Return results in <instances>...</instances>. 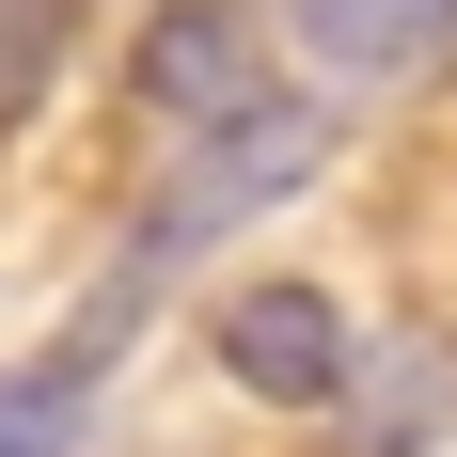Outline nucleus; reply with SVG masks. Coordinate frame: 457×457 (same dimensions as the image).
Returning <instances> with one entry per match:
<instances>
[{"label":"nucleus","instance_id":"1","mask_svg":"<svg viewBox=\"0 0 457 457\" xmlns=\"http://www.w3.org/2000/svg\"><path fill=\"white\" fill-rule=\"evenodd\" d=\"M316 158H331V111H300V95H284V111H253V127H221L174 189H158V205H142V253H127V269L205 253V237H237V221H269L284 189H316Z\"/></svg>","mask_w":457,"mask_h":457},{"label":"nucleus","instance_id":"3","mask_svg":"<svg viewBox=\"0 0 457 457\" xmlns=\"http://www.w3.org/2000/svg\"><path fill=\"white\" fill-rule=\"evenodd\" d=\"M127 331H142V269H111L79 300V331L47 347V363H0V457H79L95 426V378L127 363Z\"/></svg>","mask_w":457,"mask_h":457},{"label":"nucleus","instance_id":"4","mask_svg":"<svg viewBox=\"0 0 457 457\" xmlns=\"http://www.w3.org/2000/svg\"><path fill=\"white\" fill-rule=\"evenodd\" d=\"M221 378L269 395V411H331L347 395V316H331L316 284H237L221 300Z\"/></svg>","mask_w":457,"mask_h":457},{"label":"nucleus","instance_id":"2","mask_svg":"<svg viewBox=\"0 0 457 457\" xmlns=\"http://www.w3.org/2000/svg\"><path fill=\"white\" fill-rule=\"evenodd\" d=\"M127 79H142V111H174V127H253V111H284V79H269V32L237 16V0H174V16H142V47H127Z\"/></svg>","mask_w":457,"mask_h":457},{"label":"nucleus","instance_id":"5","mask_svg":"<svg viewBox=\"0 0 457 457\" xmlns=\"http://www.w3.org/2000/svg\"><path fill=\"white\" fill-rule=\"evenodd\" d=\"M347 411H363V457L457 442V331H378V347H347Z\"/></svg>","mask_w":457,"mask_h":457},{"label":"nucleus","instance_id":"6","mask_svg":"<svg viewBox=\"0 0 457 457\" xmlns=\"http://www.w3.org/2000/svg\"><path fill=\"white\" fill-rule=\"evenodd\" d=\"M284 32L316 47L331 79H426L457 47V0H284Z\"/></svg>","mask_w":457,"mask_h":457},{"label":"nucleus","instance_id":"7","mask_svg":"<svg viewBox=\"0 0 457 457\" xmlns=\"http://www.w3.org/2000/svg\"><path fill=\"white\" fill-rule=\"evenodd\" d=\"M63 32H79V0H0V127H32V95L63 79Z\"/></svg>","mask_w":457,"mask_h":457}]
</instances>
